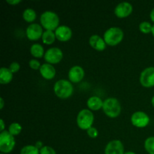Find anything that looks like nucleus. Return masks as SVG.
<instances>
[{
  "label": "nucleus",
  "mask_w": 154,
  "mask_h": 154,
  "mask_svg": "<svg viewBox=\"0 0 154 154\" xmlns=\"http://www.w3.org/2000/svg\"><path fill=\"white\" fill-rule=\"evenodd\" d=\"M41 23L47 30L57 29L58 27L60 19L55 12L51 11H46L43 12L40 17Z\"/></svg>",
  "instance_id": "1"
},
{
  "label": "nucleus",
  "mask_w": 154,
  "mask_h": 154,
  "mask_svg": "<svg viewBox=\"0 0 154 154\" xmlns=\"http://www.w3.org/2000/svg\"><path fill=\"white\" fill-rule=\"evenodd\" d=\"M55 94L61 99H67L73 93V86L67 80H59L54 87Z\"/></svg>",
  "instance_id": "2"
},
{
  "label": "nucleus",
  "mask_w": 154,
  "mask_h": 154,
  "mask_svg": "<svg viewBox=\"0 0 154 154\" xmlns=\"http://www.w3.org/2000/svg\"><path fill=\"white\" fill-rule=\"evenodd\" d=\"M102 108L105 114L111 118L118 117L121 111L120 102L115 98H108L105 99L103 102Z\"/></svg>",
  "instance_id": "3"
},
{
  "label": "nucleus",
  "mask_w": 154,
  "mask_h": 154,
  "mask_svg": "<svg viewBox=\"0 0 154 154\" xmlns=\"http://www.w3.org/2000/svg\"><path fill=\"white\" fill-rule=\"evenodd\" d=\"M123 32L119 27H111L105 31L104 40L105 43L111 46L117 45L123 40Z\"/></svg>",
  "instance_id": "4"
},
{
  "label": "nucleus",
  "mask_w": 154,
  "mask_h": 154,
  "mask_svg": "<svg viewBox=\"0 0 154 154\" xmlns=\"http://www.w3.org/2000/svg\"><path fill=\"white\" fill-rule=\"evenodd\" d=\"M15 146V140L13 135L5 130L0 134V151L2 153H8L13 150Z\"/></svg>",
  "instance_id": "5"
},
{
  "label": "nucleus",
  "mask_w": 154,
  "mask_h": 154,
  "mask_svg": "<svg viewBox=\"0 0 154 154\" xmlns=\"http://www.w3.org/2000/svg\"><path fill=\"white\" fill-rule=\"evenodd\" d=\"M94 120L93 114L88 109H83L78 113L77 117V124L81 129H89L92 127Z\"/></svg>",
  "instance_id": "6"
},
{
  "label": "nucleus",
  "mask_w": 154,
  "mask_h": 154,
  "mask_svg": "<svg viewBox=\"0 0 154 154\" xmlns=\"http://www.w3.org/2000/svg\"><path fill=\"white\" fill-rule=\"evenodd\" d=\"M140 82L145 87L154 86V67L146 68L142 71L140 76Z\"/></svg>",
  "instance_id": "7"
},
{
  "label": "nucleus",
  "mask_w": 154,
  "mask_h": 154,
  "mask_svg": "<svg viewBox=\"0 0 154 154\" xmlns=\"http://www.w3.org/2000/svg\"><path fill=\"white\" fill-rule=\"evenodd\" d=\"M131 122L135 126L143 128L148 125L150 118L146 113L143 111H136L131 117Z\"/></svg>",
  "instance_id": "8"
},
{
  "label": "nucleus",
  "mask_w": 154,
  "mask_h": 154,
  "mask_svg": "<svg viewBox=\"0 0 154 154\" xmlns=\"http://www.w3.org/2000/svg\"><path fill=\"white\" fill-rule=\"evenodd\" d=\"M63 51L58 48H49L48 51L45 52V60L48 62V63H58L59 62L61 61L63 59Z\"/></svg>",
  "instance_id": "9"
},
{
  "label": "nucleus",
  "mask_w": 154,
  "mask_h": 154,
  "mask_svg": "<svg viewBox=\"0 0 154 154\" xmlns=\"http://www.w3.org/2000/svg\"><path fill=\"white\" fill-rule=\"evenodd\" d=\"M124 147L119 140H114L108 143L105 149V154H124Z\"/></svg>",
  "instance_id": "10"
},
{
  "label": "nucleus",
  "mask_w": 154,
  "mask_h": 154,
  "mask_svg": "<svg viewBox=\"0 0 154 154\" xmlns=\"http://www.w3.org/2000/svg\"><path fill=\"white\" fill-rule=\"evenodd\" d=\"M26 33L27 38L30 40H38L41 37H42V35H43L42 27L38 23H32L27 27Z\"/></svg>",
  "instance_id": "11"
},
{
  "label": "nucleus",
  "mask_w": 154,
  "mask_h": 154,
  "mask_svg": "<svg viewBox=\"0 0 154 154\" xmlns=\"http://www.w3.org/2000/svg\"><path fill=\"white\" fill-rule=\"evenodd\" d=\"M132 5L127 2H123L117 5L114 9V14L118 17H125L130 14L132 12Z\"/></svg>",
  "instance_id": "12"
},
{
  "label": "nucleus",
  "mask_w": 154,
  "mask_h": 154,
  "mask_svg": "<svg viewBox=\"0 0 154 154\" xmlns=\"http://www.w3.org/2000/svg\"><path fill=\"white\" fill-rule=\"evenodd\" d=\"M56 38L61 42L69 40L72 35V31L69 26L65 25L60 26L55 30Z\"/></svg>",
  "instance_id": "13"
},
{
  "label": "nucleus",
  "mask_w": 154,
  "mask_h": 154,
  "mask_svg": "<svg viewBox=\"0 0 154 154\" xmlns=\"http://www.w3.org/2000/svg\"><path fill=\"white\" fill-rule=\"evenodd\" d=\"M84 76V71L82 67L75 66L70 69L69 72V78L72 82L78 83L83 79Z\"/></svg>",
  "instance_id": "14"
},
{
  "label": "nucleus",
  "mask_w": 154,
  "mask_h": 154,
  "mask_svg": "<svg viewBox=\"0 0 154 154\" xmlns=\"http://www.w3.org/2000/svg\"><path fill=\"white\" fill-rule=\"evenodd\" d=\"M90 46L97 51H103L106 48V43L105 40L98 35H93L89 39Z\"/></svg>",
  "instance_id": "15"
},
{
  "label": "nucleus",
  "mask_w": 154,
  "mask_h": 154,
  "mask_svg": "<svg viewBox=\"0 0 154 154\" xmlns=\"http://www.w3.org/2000/svg\"><path fill=\"white\" fill-rule=\"evenodd\" d=\"M40 73L44 78L51 80L56 75V70L54 66L50 63H44L40 67Z\"/></svg>",
  "instance_id": "16"
},
{
  "label": "nucleus",
  "mask_w": 154,
  "mask_h": 154,
  "mask_svg": "<svg viewBox=\"0 0 154 154\" xmlns=\"http://www.w3.org/2000/svg\"><path fill=\"white\" fill-rule=\"evenodd\" d=\"M103 102L101 98L98 96H92L87 100V106L93 111H97L103 107Z\"/></svg>",
  "instance_id": "17"
},
{
  "label": "nucleus",
  "mask_w": 154,
  "mask_h": 154,
  "mask_svg": "<svg viewBox=\"0 0 154 154\" xmlns=\"http://www.w3.org/2000/svg\"><path fill=\"white\" fill-rule=\"evenodd\" d=\"M13 78V73L9 69L2 67L0 69V83L2 84H6L11 82Z\"/></svg>",
  "instance_id": "18"
},
{
  "label": "nucleus",
  "mask_w": 154,
  "mask_h": 154,
  "mask_svg": "<svg viewBox=\"0 0 154 154\" xmlns=\"http://www.w3.org/2000/svg\"><path fill=\"white\" fill-rule=\"evenodd\" d=\"M56 38L55 32L52 30H45L42 35V41L46 45H51L54 42Z\"/></svg>",
  "instance_id": "19"
},
{
  "label": "nucleus",
  "mask_w": 154,
  "mask_h": 154,
  "mask_svg": "<svg viewBox=\"0 0 154 154\" xmlns=\"http://www.w3.org/2000/svg\"><path fill=\"white\" fill-rule=\"evenodd\" d=\"M30 52L33 57L41 58L44 55V48L40 44H33L30 48Z\"/></svg>",
  "instance_id": "20"
},
{
  "label": "nucleus",
  "mask_w": 154,
  "mask_h": 154,
  "mask_svg": "<svg viewBox=\"0 0 154 154\" xmlns=\"http://www.w3.org/2000/svg\"><path fill=\"white\" fill-rule=\"evenodd\" d=\"M23 17L27 22H32L36 18V12L32 8H26L23 13Z\"/></svg>",
  "instance_id": "21"
},
{
  "label": "nucleus",
  "mask_w": 154,
  "mask_h": 154,
  "mask_svg": "<svg viewBox=\"0 0 154 154\" xmlns=\"http://www.w3.org/2000/svg\"><path fill=\"white\" fill-rule=\"evenodd\" d=\"M20 154H40V150L36 146H24L20 150Z\"/></svg>",
  "instance_id": "22"
},
{
  "label": "nucleus",
  "mask_w": 154,
  "mask_h": 154,
  "mask_svg": "<svg viewBox=\"0 0 154 154\" xmlns=\"http://www.w3.org/2000/svg\"><path fill=\"white\" fill-rule=\"evenodd\" d=\"M144 148L149 154H154V137H149L145 140Z\"/></svg>",
  "instance_id": "23"
},
{
  "label": "nucleus",
  "mask_w": 154,
  "mask_h": 154,
  "mask_svg": "<svg viewBox=\"0 0 154 154\" xmlns=\"http://www.w3.org/2000/svg\"><path fill=\"white\" fill-rule=\"evenodd\" d=\"M21 130H22V126L20 124L17 123H13L9 126L8 132L11 134L12 135H17L18 134L20 133Z\"/></svg>",
  "instance_id": "24"
},
{
  "label": "nucleus",
  "mask_w": 154,
  "mask_h": 154,
  "mask_svg": "<svg viewBox=\"0 0 154 154\" xmlns=\"http://www.w3.org/2000/svg\"><path fill=\"white\" fill-rule=\"evenodd\" d=\"M152 28H153V26L150 23L147 21H144V22H141L139 25V29L141 30V32H142L143 33H149L150 32H152Z\"/></svg>",
  "instance_id": "25"
},
{
  "label": "nucleus",
  "mask_w": 154,
  "mask_h": 154,
  "mask_svg": "<svg viewBox=\"0 0 154 154\" xmlns=\"http://www.w3.org/2000/svg\"><path fill=\"white\" fill-rule=\"evenodd\" d=\"M40 154H57L54 148L49 146H44L40 149Z\"/></svg>",
  "instance_id": "26"
},
{
  "label": "nucleus",
  "mask_w": 154,
  "mask_h": 154,
  "mask_svg": "<svg viewBox=\"0 0 154 154\" xmlns=\"http://www.w3.org/2000/svg\"><path fill=\"white\" fill-rule=\"evenodd\" d=\"M87 134L92 138H95L98 136V130L94 127H90L87 129Z\"/></svg>",
  "instance_id": "27"
},
{
  "label": "nucleus",
  "mask_w": 154,
  "mask_h": 154,
  "mask_svg": "<svg viewBox=\"0 0 154 154\" xmlns=\"http://www.w3.org/2000/svg\"><path fill=\"white\" fill-rule=\"evenodd\" d=\"M20 64L18 63H17V62H13L12 63H11L10 64V66H9V69L11 70V72H12V73H15V72H18L20 69Z\"/></svg>",
  "instance_id": "28"
},
{
  "label": "nucleus",
  "mask_w": 154,
  "mask_h": 154,
  "mask_svg": "<svg viewBox=\"0 0 154 154\" xmlns=\"http://www.w3.org/2000/svg\"><path fill=\"white\" fill-rule=\"evenodd\" d=\"M29 65L30 67L33 69H40L41 67V64L39 63V61L36 60H31L29 63Z\"/></svg>",
  "instance_id": "29"
},
{
  "label": "nucleus",
  "mask_w": 154,
  "mask_h": 154,
  "mask_svg": "<svg viewBox=\"0 0 154 154\" xmlns=\"http://www.w3.org/2000/svg\"><path fill=\"white\" fill-rule=\"evenodd\" d=\"M21 2V0H7V2L11 5H16L18 4Z\"/></svg>",
  "instance_id": "30"
},
{
  "label": "nucleus",
  "mask_w": 154,
  "mask_h": 154,
  "mask_svg": "<svg viewBox=\"0 0 154 154\" xmlns=\"http://www.w3.org/2000/svg\"><path fill=\"white\" fill-rule=\"evenodd\" d=\"M0 123H1V127H0V130H1V132H3L5 129V123H4V121H3L2 119H1L0 120Z\"/></svg>",
  "instance_id": "31"
},
{
  "label": "nucleus",
  "mask_w": 154,
  "mask_h": 154,
  "mask_svg": "<svg viewBox=\"0 0 154 154\" xmlns=\"http://www.w3.org/2000/svg\"><path fill=\"white\" fill-rule=\"evenodd\" d=\"M42 143L41 142V141H38V142H36L35 146H36V147H38V148L39 149V150H40V149L42 148Z\"/></svg>",
  "instance_id": "32"
},
{
  "label": "nucleus",
  "mask_w": 154,
  "mask_h": 154,
  "mask_svg": "<svg viewBox=\"0 0 154 154\" xmlns=\"http://www.w3.org/2000/svg\"><path fill=\"white\" fill-rule=\"evenodd\" d=\"M150 18H151L152 21H153V22H154V8L153 9H152L151 12H150Z\"/></svg>",
  "instance_id": "33"
},
{
  "label": "nucleus",
  "mask_w": 154,
  "mask_h": 154,
  "mask_svg": "<svg viewBox=\"0 0 154 154\" xmlns=\"http://www.w3.org/2000/svg\"><path fill=\"white\" fill-rule=\"evenodd\" d=\"M0 101H1V107H0V108H1V109H2L3 106H4V100H3L2 98H1V99H0Z\"/></svg>",
  "instance_id": "34"
},
{
  "label": "nucleus",
  "mask_w": 154,
  "mask_h": 154,
  "mask_svg": "<svg viewBox=\"0 0 154 154\" xmlns=\"http://www.w3.org/2000/svg\"><path fill=\"white\" fill-rule=\"evenodd\" d=\"M124 154H136V153H134V152H132V151H128V152H126V153H125Z\"/></svg>",
  "instance_id": "35"
},
{
  "label": "nucleus",
  "mask_w": 154,
  "mask_h": 154,
  "mask_svg": "<svg viewBox=\"0 0 154 154\" xmlns=\"http://www.w3.org/2000/svg\"><path fill=\"white\" fill-rule=\"evenodd\" d=\"M151 102H152V105H153V106L154 107V96L153 98H152L151 99Z\"/></svg>",
  "instance_id": "36"
},
{
  "label": "nucleus",
  "mask_w": 154,
  "mask_h": 154,
  "mask_svg": "<svg viewBox=\"0 0 154 154\" xmlns=\"http://www.w3.org/2000/svg\"><path fill=\"white\" fill-rule=\"evenodd\" d=\"M152 33H153V36H154V25L153 26V28H152V32H151Z\"/></svg>",
  "instance_id": "37"
},
{
  "label": "nucleus",
  "mask_w": 154,
  "mask_h": 154,
  "mask_svg": "<svg viewBox=\"0 0 154 154\" xmlns=\"http://www.w3.org/2000/svg\"><path fill=\"white\" fill-rule=\"evenodd\" d=\"M0 154H5V153H0Z\"/></svg>",
  "instance_id": "38"
}]
</instances>
